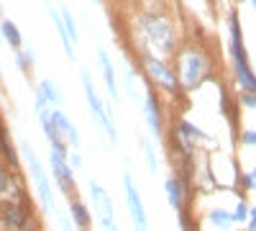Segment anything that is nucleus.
<instances>
[{
    "label": "nucleus",
    "mask_w": 256,
    "mask_h": 231,
    "mask_svg": "<svg viewBox=\"0 0 256 231\" xmlns=\"http://www.w3.org/2000/svg\"><path fill=\"white\" fill-rule=\"evenodd\" d=\"M174 70L180 77V85L184 93H195L200 90L208 80L216 77L218 70V59L212 54V49L208 44H200V41H187V44H180L174 52Z\"/></svg>",
    "instance_id": "nucleus-1"
},
{
    "label": "nucleus",
    "mask_w": 256,
    "mask_h": 231,
    "mask_svg": "<svg viewBox=\"0 0 256 231\" xmlns=\"http://www.w3.org/2000/svg\"><path fill=\"white\" fill-rule=\"evenodd\" d=\"M136 36L146 52H154L159 57H174L180 47L177 26L164 11H146L136 18Z\"/></svg>",
    "instance_id": "nucleus-2"
},
{
    "label": "nucleus",
    "mask_w": 256,
    "mask_h": 231,
    "mask_svg": "<svg viewBox=\"0 0 256 231\" xmlns=\"http://www.w3.org/2000/svg\"><path fill=\"white\" fill-rule=\"evenodd\" d=\"M228 49H230V62H233V80H236L238 90L256 93V72L251 67V59L246 52L238 8H230L228 13Z\"/></svg>",
    "instance_id": "nucleus-3"
},
{
    "label": "nucleus",
    "mask_w": 256,
    "mask_h": 231,
    "mask_svg": "<svg viewBox=\"0 0 256 231\" xmlns=\"http://www.w3.org/2000/svg\"><path fill=\"white\" fill-rule=\"evenodd\" d=\"M138 70H141V75L146 77V82L156 93H164L166 98H180L184 93L182 85H180L177 70H174V65L166 57H159L154 52L141 49L138 52Z\"/></svg>",
    "instance_id": "nucleus-4"
},
{
    "label": "nucleus",
    "mask_w": 256,
    "mask_h": 231,
    "mask_svg": "<svg viewBox=\"0 0 256 231\" xmlns=\"http://www.w3.org/2000/svg\"><path fill=\"white\" fill-rule=\"evenodd\" d=\"M80 80H82L84 100H88V108H90V113H92V121L100 126V129H102L105 134H108L110 146H118V126H116L113 106H108V103H102V98L98 95L90 70H84V67H82V70H80Z\"/></svg>",
    "instance_id": "nucleus-5"
},
{
    "label": "nucleus",
    "mask_w": 256,
    "mask_h": 231,
    "mask_svg": "<svg viewBox=\"0 0 256 231\" xmlns=\"http://www.w3.org/2000/svg\"><path fill=\"white\" fill-rule=\"evenodd\" d=\"M20 152L26 157V164L31 170V177H34V185H36V193H38V203H41V211L44 213H54V195H52V182H49V175L41 164L38 154L34 152V146L28 141L20 144Z\"/></svg>",
    "instance_id": "nucleus-6"
},
{
    "label": "nucleus",
    "mask_w": 256,
    "mask_h": 231,
    "mask_svg": "<svg viewBox=\"0 0 256 231\" xmlns=\"http://www.w3.org/2000/svg\"><path fill=\"white\" fill-rule=\"evenodd\" d=\"M88 190H90V198H92V208L98 213V223L100 228H108V231H116L118 228V221H116V205H113V198L105 187L90 177L88 180Z\"/></svg>",
    "instance_id": "nucleus-7"
},
{
    "label": "nucleus",
    "mask_w": 256,
    "mask_h": 231,
    "mask_svg": "<svg viewBox=\"0 0 256 231\" xmlns=\"http://www.w3.org/2000/svg\"><path fill=\"white\" fill-rule=\"evenodd\" d=\"M123 193H126V205H128V216H131L136 228H148V213L144 208V198L136 187V180L131 177V172H123Z\"/></svg>",
    "instance_id": "nucleus-8"
},
{
    "label": "nucleus",
    "mask_w": 256,
    "mask_h": 231,
    "mask_svg": "<svg viewBox=\"0 0 256 231\" xmlns=\"http://www.w3.org/2000/svg\"><path fill=\"white\" fill-rule=\"evenodd\" d=\"M141 111H144V121H146V129L152 136H164L166 126H164V108H162V100L159 93L154 88H148L144 100H141Z\"/></svg>",
    "instance_id": "nucleus-9"
},
{
    "label": "nucleus",
    "mask_w": 256,
    "mask_h": 231,
    "mask_svg": "<svg viewBox=\"0 0 256 231\" xmlns=\"http://www.w3.org/2000/svg\"><path fill=\"white\" fill-rule=\"evenodd\" d=\"M49 164H52V175H54V182L59 185V190L64 195H72L74 190V167L70 164L67 154H62L56 149L49 146Z\"/></svg>",
    "instance_id": "nucleus-10"
},
{
    "label": "nucleus",
    "mask_w": 256,
    "mask_h": 231,
    "mask_svg": "<svg viewBox=\"0 0 256 231\" xmlns=\"http://www.w3.org/2000/svg\"><path fill=\"white\" fill-rule=\"evenodd\" d=\"M34 208H28V198L20 200H6L0 205V223L6 228H26L31 221Z\"/></svg>",
    "instance_id": "nucleus-11"
},
{
    "label": "nucleus",
    "mask_w": 256,
    "mask_h": 231,
    "mask_svg": "<svg viewBox=\"0 0 256 231\" xmlns=\"http://www.w3.org/2000/svg\"><path fill=\"white\" fill-rule=\"evenodd\" d=\"M98 62H100V72H102V80H105V88H108L110 98L118 103V98H120L118 75H116V67H113V57L108 54V49H105V47H98Z\"/></svg>",
    "instance_id": "nucleus-12"
},
{
    "label": "nucleus",
    "mask_w": 256,
    "mask_h": 231,
    "mask_svg": "<svg viewBox=\"0 0 256 231\" xmlns=\"http://www.w3.org/2000/svg\"><path fill=\"white\" fill-rule=\"evenodd\" d=\"M164 193H166V200H169V205H172V211L174 213H182V211H187V190H184V185H182V180H180V175H169L166 177V182H164Z\"/></svg>",
    "instance_id": "nucleus-13"
},
{
    "label": "nucleus",
    "mask_w": 256,
    "mask_h": 231,
    "mask_svg": "<svg viewBox=\"0 0 256 231\" xmlns=\"http://www.w3.org/2000/svg\"><path fill=\"white\" fill-rule=\"evenodd\" d=\"M44 8H46V13L52 16V24H54L56 31H59V39H62L64 52H67V57L74 62V59H77V54H74V44H72V39H70V34H67V26H64V21H62V11L52 3V0H44Z\"/></svg>",
    "instance_id": "nucleus-14"
},
{
    "label": "nucleus",
    "mask_w": 256,
    "mask_h": 231,
    "mask_svg": "<svg viewBox=\"0 0 256 231\" xmlns=\"http://www.w3.org/2000/svg\"><path fill=\"white\" fill-rule=\"evenodd\" d=\"M0 198L3 200H20V198H26L24 193V187H20V182L16 180V172H13V167L10 170H0Z\"/></svg>",
    "instance_id": "nucleus-15"
},
{
    "label": "nucleus",
    "mask_w": 256,
    "mask_h": 231,
    "mask_svg": "<svg viewBox=\"0 0 256 231\" xmlns=\"http://www.w3.org/2000/svg\"><path fill=\"white\" fill-rule=\"evenodd\" d=\"M52 116H54V121H56V126H59L64 141H67L70 146H74V149H80L82 139H80V131H77V126L72 123V118H70L67 113H62L59 108H52Z\"/></svg>",
    "instance_id": "nucleus-16"
},
{
    "label": "nucleus",
    "mask_w": 256,
    "mask_h": 231,
    "mask_svg": "<svg viewBox=\"0 0 256 231\" xmlns=\"http://www.w3.org/2000/svg\"><path fill=\"white\" fill-rule=\"evenodd\" d=\"M36 93L44 95L46 103H49V106H54V108H59V106H62V100H64V95H62V90H59V85H56L54 80H41Z\"/></svg>",
    "instance_id": "nucleus-17"
},
{
    "label": "nucleus",
    "mask_w": 256,
    "mask_h": 231,
    "mask_svg": "<svg viewBox=\"0 0 256 231\" xmlns=\"http://www.w3.org/2000/svg\"><path fill=\"white\" fill-rule=\"evenodd\" d=\"M70 216H72L74 226H80V228H88L92 223V213L88 211V205L82 200H70Z\"/></svg>",
    "instance_id": "nucleus-18"
},
{
    "label": "nucleus",
    "mask_w": 256,
    "mask_h": 231,
    "mask_svg": "<svg viewBox=\"0 0 256 231\" xmlns=\"http://www.w3.org/2000/svg\"><path fill=\"white\" fill-rule=\"evenodd\" d=\"M220 111H223V116H226V121H228L230 126H236V123H238V108H236V100H230V95H228V90H226V88H220Z\"/></svg>",
    "instance_id": "nucleus-19"
},
{
    "label": "nucleus",
    "mask_w": 256,
    "mask_h": 231,
    "mask_svg": "<svg viewBox=\"0 0 256 231\" xmlns=\"http://www.w3.org/2000/svg\"><path fill=\"white\" fill-rule=\"evenodd\" d=\"M0 34H3V39L8 41L13 49L24 47V36H20V31H18V26L13 24V21H3V24H0Z\"/></svg>",
    "instance_id": "nucleus-20"
},
{
    "label": "nucleus",
    "mask_w": 256,
    "mask_h": 231,
    "mask_svg": "<svg viewBox=\"0 0 256 231\" xmlns=\"http://www.w3.org/2000/svg\"><path fill=\"white\" fill-rule=\"evenodd\" d=\"M141 152H144V159H146V170L152 175H156L159 172V157H156L152 139H141Z\"/></svg>",
    "instance_id": "nucleus-21"
},
{
    "label": "nucleus",
    "mask_w": 256,
    "mask_h": 231,
    "mask_svg": "<svg viewBox=\"0 0 256 231\" xmlns=\"http://www.w3.org/2000/svg\"><path fill=\"white\" fill-rule=\"evenodd\" d=\"M174 129H177L182 136H187V139H195V141H208V139H210L202 129H198L195 123H190V121H184V118H180V121H177Z\"/></svg>",
    "instance_id": "nucleus-22"
},
{
    "label": "nucleus",
    "mask_w": 256,
    "mask_h": 231,
    "mask_svg": "<svg viewBox=\"0 0 256 231\" xmlns=\"http://www.w3.org/2000/svg\"><path fill=\"white\" fill-rule=\"evenodd\" d=\"M34 62H36V54H34V49L31 47H20V49H16V65H18V70L24 72V75H28L31 72V67H34Z\"/></svg>",
    "instance_id": "nucleus-23"
},
{
    "label": "nucleus",
    "mask_w": 256,
    "mask_h": 231,
    "mask_svg": "<svg viewBox=\"0 0 256 231\" xmlns=\"http://www.w3.org/2000/svg\"><path fill=\"white\" fill-rule=\"evenodd\" d=\"M208 223L216 226V228H228L233 223V213L226 211V208H212V211L208 213Z\"/></svg>",
    "instance_id": "nucleus-24"
},
{
    "label": "nucleus",
    "mask_w": 256,
    "mask_h": 231,
    "mask_svg": "<svg viewBox=\"0 0 256 231\" xmlns=\"http://www.w3.org/2000/svg\"><path fill=\"white\" fill-rule=\"evenodd\" d=\"M62 11V21H64V26H67V34H70V39H72V44L77 47L80 44V31H77V24H74V16H72V11L64 6V8H59Z\"/></svg>",
    "instance_id": "nucleus-25"
},
{
    "label": "nucleus",
    "mask_w": 256,
    "mask_h": 231,
    "mask_svg": "<svg viewBox=\"0 0 256 231\" xmlns=\"http://www.w3.org/2000/svg\"><path fill=\"white\" fill-rule=\"evenodd\" d=\"M238 185H241V190L244 193H254L256 190V167H251L248 172H238Z\"/></svg>",
    "instance_id": "nucleus-26"
},
{
    "label": "nucleus",
    "mask_w": 256,
    "mask_h": 231,
    "mask_svg": "<svg viewBox=\"0 0 256 231\" xmlns=\"http://www.w3.org/2000/svg\"><path fill=\"white\" fill-rule=\"evenodd\" d=\"M246 218H248V203L241 195L236 203V211H233V223H246Z\"/></svg>",
    "instance_id": "nucleus-27"
},
{
    "label": "nucleus",
    "mask_w": 256,
    "mask_h": 231,
    "mask_svg": "<svg viewBox=\"0 0 256 231\" xmlns=\"http://www.w3.org/2000/svg\"><path fill=\"white\" fill-rule=\"evenodd\" d=\"M238 106L246 108V111H254V108H256V93H251V90H238Z\"/></svg>",
    "instance_id": "nucleus-28"
},
{
    "label": "nucleus",
    "mask_w": 256,
    "mask_h": 231,
    "mask_svg": "<svg viewBox=\"0 0 256 231\" xmlns=\"http://www.w3.org/2000/svg\"><path fill=\"white\" fill-rule=\"evenodd\" d=\"M123 85H126V90H128V95H131V98H138V90H136V77H134L131 67H126V70H123Z\"/></svg>",
    "instance_id": "nucleus-29"
},
{
    "label": "nucleus",
    "mask_w": 256,
    "mask_h": 231,
    "mask_svg": "<svg viewBox=\"0 0 256 231\" xmlns=\"http://www.w3.org/2000/svg\"><path fill=\"white\" fill-rule=\"evenodd\" d=\"M241 146H256V129H246L241 136H238Z\"/></svg>",
    "instance_id": "nucleus-30"
},
{
    "label": "nucleus",
    "mask_w": 256,
    "mask_h": 231,
    "mask_svg": "<svg viewBox=\"0 0 256 231\" xmlns=\"http://www.w3.org/2000/svg\"><path fill=\"white\" fill-rule=\"evenodd\" d=\"M67 159H70V164L74 167V170H80V167H82V154L74 149V146H72V149H70V154H67Z\"/></svg>",
    "instance_id": "nucleus-31"
},
{
    "label": "nucleus",
    "mask_w": 256,
    "mask_h": 231,
    "mask_svg": "<svg viewBox=\"0 0 256 231\" xmlns=\"http://www.w3.org/2000/svg\"><path fill=\"white\" fill-rule=\"evenodd\" d=\"M246 226H248L251 231H256V205H254V208H248V218H246Z\"/></svg>",
    "instance_id": "nucleus-32"
},
{
    "label": "nucleus",
    "mask_w": 256,
    "mask_h": 231,
    "mask_svg": "<svg viewBox=\"0 0 256 231\" xmlns=\"http://www.w3.org/2000/svg\"><path fill=\"white\" fill-rule=\"evenodd\" d=\"M180 216V226L182 228H190V226H195V221H192L190 216H187V211H182V213H177Z\"/></svg>",
    "instance_id": "nucleus-33"
},
{
    "label": "nucleus",
    "mask_w": 256,
    "mask_h": 231,
    "mask_svg": "<svg viewBox=\"0 0 256 231\" xmlns=\"http://www.w3.org/2000/svg\"><path fill=\"white\" fill-rule=\"evenodd\" d=\"M59 223H62V228H72L74 221H70V216H64V213H62V216H59Z\"/></svg>",
    "instance_id": "nucleus-34"
},
{
    "label": "nucleus",
    "mask_w": 256,
    "mask_h": 231,
    "mask_svg": "<svg viewBox=\"0 0 256 231\" xmlns=\"http://www.w3.org/2000/svg\"><path fill=\"white\" fill-rule=\"evenodd\" d=\"M248 3H251V8H254V13H256V0H248Z\"/></svg>",
    "instance_id": "nucleus-35"
},
{
    "label": "nucleus",
    "mask_w": 256,
    "mask_h": 231,
    "mask_svg": "<svg viewBox=\"0 0 256 231\" xmlns=\"http://www.w3.org/2000/svg\"><path fill=\"white\" fill-rule=\"evenodd\" d=\"M238 3H248V0H236V6H238Z\"/></svg>",
    "instance_id": "nucleus-36"
},
{
    "label": "nucleus",
    "mask_w": 256,
    "mask_h": 231,
    "mask_svg": "<svg viewBox=\"0 0 256 231\" xmlns=\"http://www.w3.org/2000/svg\"><path fill=\"white\" fill-rule=\"evenodd\" d=\"M90 3H95V6H98V3H100V0H90Z\"/></svg>",
    "instance_id": "nucleus-37"
},
{
    "label": "nucleus",
    "mask_w": 256,
    "mask_h": 231,
    "mask_svg": "<svg viewBox=\"0 0 256 231\" xmlns=\"http://www.w3.org/2000/svg\"><path fill=\"white\" fill-rule=\"evenodd\" d=\"M0 39H3V34H0Z\"/></svg>",
    "instance_id": "nucleus-38"
},
{
    "label": "nucleus",
    "mask_w": 256,
    "mask_h": 231,
    "mask_svg": "<svg viewBox=\"0 0 256 231\" xmlns=\"http://www.w3.org/2000/svg\"><path fill=\"white\" fill-rule=\"evenodd\" d=\"M0 126H3V123H0Z\"/></svg>",
    "instance_id": "nucleus-39"
}]
</instances>
